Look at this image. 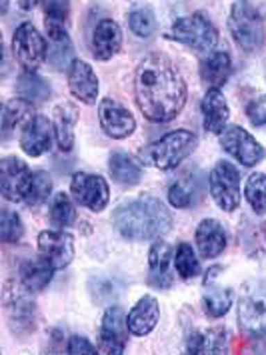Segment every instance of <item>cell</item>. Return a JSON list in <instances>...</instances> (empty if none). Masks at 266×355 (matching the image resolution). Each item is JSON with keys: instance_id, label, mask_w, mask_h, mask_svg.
<instances>
[{"instance_id": "6da1fadb", "label": "cell", "mask_w": 266, "mask_h": 355, "mask_svg": "<svg viewBox=\"0 0 266 355\" xmlns=\"http://www.w3.org/2000/svg\"><path fill=\"white\" fill-rule=\"evenodd\" d=\"M134 94L140 112L150 122H170L186 104V82L176 64L165 54H149L136 68Z\"/></svg>"}, {"instance_id": "7a4b0ae2", "label": "cell", "mask_w": 266, "mask_h": 355, "mask_svg": "<svg viewBox=\"0 0 266 355\" xmlns=\"http://www.w3.org/2000/svg\"><path fill=\"white\" fill-rule=\"evenodd\" d=\"M113 222L120 236L144 242L165 236L172 227V216L160 200L147 196L117 208L113 214Z\"/></svg>"}, {"instance_id": "3957f363", "label": "cell", "mask_w": 266, "mask_h": 355, "mask_svg": "<svg viewBox=\"0 0 266 355\" xmlns=\"http://www.w3.org/2000/svg\"><path fill=\"white\" fill-rule=\"evenodd\" d=\"M197 144H199V138L194 132H188V130L168 132L160 140L140 148L138 160L144 166L156 168V170H172L197 150Z\"/></svg>"}, {"instance_id": "277c9868", "label": "cell", "mask_w": 266, "mask_h": 355, "mask_svg": "<svg viewBox=\"0 0 266 355\" xmlns=\"http://www.w3.org/2000/svg\"><path fill=\"white\" fill-rule=\"evenodd\" d=\"M228 31L234 42L244 52H258L265 46V18L250 0H234L228 17Z\"/></svg>"}, {"instance_id": "5b68a950", "label": "cell", "mask_w": 266, "mask_h": 355, "mask_svg": "<svg viewBox=\"0 0 266 355\" xmlns=\"http://www.w3.org/2000/svg\"><path fill=\"white\" fill-rule=\"evenodd\" d=\"M168 36L172 40L184 44V46H188V49L199 50V52H206V50L210 52L218 42L217 26L202 12H194L190 17L178 18L172 24V31Z\"/></svg>"}, {"instance_id": "8992f818", "label": "cell", "mask_w": 266, "mask_h": 355, "mask_svg": "<svg viewBox=\"0 0 266 355\" xmlns=\"http://www.w3.org/2000/svg\"><path fill=\"white\" fill-rule=\"evenodd\" d=\"M15 60L26 72H36L49 58V44L44 36L34 28L33 22H22L13 36Z\"/></svg>"}, {"instance_id": "52a82bcc", "label": "cell", "mask_w": 266, "mask_h": 355, "mask_svg": "<svg viewBox=\"0 0 266 355\" xmlns=\"http://www.w3.org/2000/svg\"><path fill=\"white\" fill-rule=\"evenodd\" d=\"M210 196L215 198L218 208L234 211L240 208V176L231 162H218L208 176Z\"/></svg>"}, {"instance_id": "ba28073f", "label": "cell", "mask_w": 266, "mask_h": 355, "mask_svg": "<svg viewBox=\"0 0 266 355\" xmlns=\"http://www.w3.org/2000/svg\"><path fill=\"white\" fill-rule=\"evenodd\" d=\"M128 320L122 311V307L110 306L100 323L99 331V349L100 354L120 355L124 354L128 343Z\"/></svg>"}, {"instance_id": "9c48e42d", "label": "cell", "mask_w": 266, "mask_h": 355, "mask_svg": "<svg viewBox=\"0 0 266 355\" xmlns=\"http://www.w3.org/2000/svg\"><path fill=\"white\" fill-rule=\"evenodd\" d=\"M70 192L76 198V202L92 211H102L108 206L110 188L108 182L97 174L78 172L70 180Z\"/></svg>"}, {"instance_id": "30bf717a", "label": "cell", "mask_w": 266, "mask_h": 355, "mask_svg": "<svg viewBox=\"0 0 266 355\" xmlns=\"http://www.w3.org/2000/svg\"><path fill=\"white\" fill-rule=\"evenodd\" d=\"M218 136H220V146L224 148V152H228L242 166H249L250 168V166H256L258 162L265 160V148L258 144L256 138H252L244 128L228 126V128H224V132H220Z\"/></svg>"}, {"instance_id": "8fae6325", "label": "cell", "mask_w": 266, "mask_h": 355, "mask_svg": "<svg viewBox=\"0 0 266 355\" xmlns=\"http://www.w3.org/2000/svg\"><path fill=\"white\" fill-rule=\"evenodd\" d=\"M26 288H8L4 295L8 325L15 334H31L36 327V306L28 297Z\"/></svg>"}, {"instance_id": "7c38bea8", "label": "cell", "mask_w": 266, "mask_h": 355, "mask_svg": "<svg viewBox=\"0 0 266 355\" xmlns=\"http://www.w3.org/2000/svg\"><path fill=\"white\" fill-rule=\"evenodd\" d=\"M31 180H33V172L24 160L8 156L0 162V186H2V196L8 202H22L26 198Z\"/></svg>"}, {"instance_id": "4fadbf2b", "label": "cell", "mask_w": 266, "mask_h": 355, "mask_svg": "<svg viewBox=\"0 0 266 355\" xmlns=\"http://www.w3.org/2000/svg\"><path fill=\"white\" fill-rule=\"evenodd\" d=\"M99 118L104 134L108 138H113V140L128 138L136 128V120H134L133 114L128 112V108H124L115 98L100 100Z\"/></svg>"}, {"instance_id": "5bb4252c", "label": "cell", "mask_w": 266, "mask_h": 355, "mask_svg": "<svg viewBox=\"0 0 266 355\" xmlns=\"http://www.w3.org/2000/svg\"><path fill=\"white\" fill-rule=\"evenodd\" d=\"M238 323L250 336L266 334V288H254L240 297Z\"/></svg>"}, {"instance_id": "9a60e30c", "label": "cell", "mask_w": 266, "mask_h": 355, "mask_svg": "<svg viewBox=\"0 0 266 355\" xmlns=\"http://www.w3.org/2000/svg\"><path fill=\"white\" fill-rule=\"evenodd\" d=\"M54 138H56L54 124L50 122L47 116L36 114L33 120L22 128L18 142H20V148L24 150V154L38 158V156H42V154L52 150Z\"/></svg>"}, {"instance_id": "2e32d148", "label": "cell", "mask_w": 266, "mask_h": 355, "mask_svg": "<svg viewBox=\"0 0 266 355\" xmlns=\"http://www.w3.org/2000/svg\"><path fill=\"white\" fill-rule=\"evenodd\" d=\"M38 252L56 270H60V268H67L74 258V240L60 227L47 230V232H40L38 236Z\"/></svg>"}, {"instance_id": "e0dca14e", "label": "cell", "mask_w": 266, "mask_h": 355, "mask_svg": "<svg viewBox=\"0 0 266 355\" xmlns=\"http://www.w3.org/2000/svg\"><path fill=\"white\" fill-rule=\"evenodd\" d=\"M90 46H92V56L100 62H106V60L115 58L122 49V31H120V26L110 18H102L92 31Z\"/></svg>"}, {"instance_id": "ac0fdd59", "label": "cell", "mask_w": 266, "mask_h": 355, "mask_svg": "<svg viewBox=\"0 0 266 355\" xmlns=\"http://www.w3.org/2000/svg\"><path fill=\"white\" fill-rule=\"evenodd\" d=\"M68 88L72 96L78 98L83 104H97L99 98V78L92 66L86 64L84 60H74L68 68Z\"/></svg>"}, {"instance_id": "d6986e66", "label": "cell", "mask_w": 266, "mask_h": 355, "mask_svg": "<svg viewBox=\"0 0 266 355\" xmlns=\"http://www.w3.org/2000/svg\"><path fill=\"white\" fill-rule=\"evenodd\" d=\"M200 110L204 118V128L210 134H220L224 132L228 120H231V108L226 98L222 96L220 88H208L200 102Z\"/></svg>"}, {"instance_id": "ffe728a7", "label": "cell", "mask_w": 266, "mask_h": 355, "mask_svg": "<svg viewBox=\"0 0 266 355\" xmlns=\"http://www.w3.org/2000/svg\"><path fill=\"white\" fill-rule=\"evenodd\" d=\"M194 240L199 245L200 256H204L206 259L218 258L226 250V243H228L222 224L218 220H213V218L200 222L199 227H197V234H194Z\"/></svg>"}, {"instance_id": "44dd1931", "label": "cell", "mask_w": 266, "mask_h": 355, "mask_svg": "<svg viewBox=\"0 0 266 355\" xmlns=\"http://www.w3.org/2000/svg\"><path fill=\"white\" fill-rule=\"evenodd\" d=\"M126 320H128V329L133 336H138V338L149 336L160 320V306L156 297L144 295L142 300H138V304L128 311Z\"/></svg>"}, {"instance_id": "7402d4cb", "label": "cell", "mask_w": 266, "mask_h": 355, "mask_svg": "<svg viewBox=\"0 0 266 355\" xmlns=\"http://www.w3.org/2000/svg\"><path fill=\"white\" fill-rule=\"evenodd\" d=\"M228 331L224 327H210L204 331H192L186 339V354H226Z\"/></svg>"}, {"instance_id": "603a6c76", "label": "cell", "mask_w": 266, "mask_h": 355, "mask_svg": "<svg viewBox=\"0 0 266 355\" xmlns=\"http://www.w3.org/2000/svg\"><path fill=\"white\" fill-rule=\"evenodd\" d=\"M78 108L72 102H63L54 108V134H56V144L60 146L63 152H70L74 146V128L78 122Z\"/></svg>"}, {"instance_id": "cb8c5ba5", "label": "cell", "mask_w": 266, "mask_h": 355, "mask_svg": "<svg viewBox=\"0 0 266 355\" xmlns=\"http://www.w3.org/2000/svg\"><path fill=\"white\" fill-rule=\"evenodd\" d=\"M170 256H172V250L167 242L158 240L152 243L149 252V282L156 290H167L172 284V275L168 272Z\"/></svg>"}, {"instance_id": "d4e9b609", "label": "cell", "mask_w": 266, "mask_h": 355, "mask_svg": "<svg viewBox=\"0 0 266 355\" xmlns=\"http://www.w3.org/2000/svg\"><path fill=\"white\" fill-rule=\"evenodd\" d=\"M231 74H233V60H231V54L224 50L213 52L200 64V78L208 88L224 86L231 78Z\"/></svg>"}, {"instance_id": "484cf974", "label": "cell", "mask_w": 266, "mask_h": 355, "mask_svg": "<svg viewBox=\"0 0 266 355\" xmlns=\"http://www.w3.org/2000/svg\"><path fill=\"white\" fill-rule=\"evenodd\" d=\"M34 116H36V110H34L33 102L20 96L6 102L4 112H2V138L8 140L15 130L24 128Z\"/></svg>"}, {"instance_id": "4316f807", "label": "cell", "mask_w": 266, "mask_h": 355, "mask_svg": "<svg viewBox=\"0 0 266 355\" xmlns=\"http://www.w3.org/2000/svg\"><path fill=\"white\" fill-rule=\"evenodd\" d=\"M54 270L56 268L42 256L38 259H28L20 266V284L28 291L44 290L54 275Z\"/></svg>"}, {"instance_id": "83f0119b", "label": "cell", "mask_w": 266, "mask_h": 355, "mask_svg": "<svg viewBox=\"0 0 266 355\" xmlns=\"http://www.w3.org/2000/svg\"><path fill=\"white\" fill-rule=\"evenodd\" d=\"M108 170L115 178V182L122 186H136L142 180V170L136 162L122 152H115L108 160Z\"/></svg>"}, {"instance_id": "f1b7e54d", "label": "cell", "mask_w": 266, "mask_h": 355, "mask_svg": "<svg viewBox=\"0 0 266 355\" xmlns=\"http://www.w3.org/2000/svg\"><path fill=\"white\" fill-rule=\"evenodd\" d=\"M15 88H17L18 96L33 102V104L49 100L50 92H52L50 84L42 76H38L36 72H26V70L18 76Z\"/></svg>"}, {"instance_id": "f546056e", "label": "cell", "mask_w": 266, "mask_h": 355, "mask_svg": "<svg viewBox=\"0 0 266 355\" xmlns=\"http://www.w3.org/2000/svg\"><path fill=\"white\" fill-rule=\"evenodd\" d=\"M206 291L202 295V306L208 318H222L224 313H228V309L233 306V291L228 288H220L213 286V282H206Z\"/></svg>"}, {"instance_id": "4dcf8cb0", "label": "cell", "mask_w": 266, "mask_h": 355, "mask_svg": "<svg viewBox=\"0 0 266 355\" xmlns=\"http://www.w3.org/2000/svg\"><path fill=\"white\" fill-rule=\"evenodd\" d=\"M197 190H199V180L194 176H188L184 174L181 180H176L170 190H168V202L174 206V208H188L192 202H194V196H197Z\"/></svg>"}, {"instance_id": "1f68e13d", "label": "cell", "mask_w": 266, "mask_h": 355, "mask_svg": "<svg viewBox=\"0 0 266 355\" xmlns=\"http://www.w3.org/2000/svg\"><path fill=\"white\" fill-rule=\"evenodd\" d=\"M74 220H76V210H74L72 200L65 192L54 196V200L50 204V222H52V226L65 230V227L72 226Z\"/></svg>"}, {"instance_id": "d6a6232c", "label": "cell", "mask_w": 266, "mask_h": 355, "mask_svg": "<svg viewBox=\"0 0 266 355\" xmlns=\"http://www.w3.org/2000/svg\"><path fill=\"white\" fill-rule=\"evenodd\" d=\"M244 194L252 211L256 216H263L266 211V174H260V172L250 174L244 186Z\"/></svg>"}, {"instance_id": "836d02e7", "label": "cell", "mask_w": 266, "mask_h": 355, "mask_svg": "<svg viewBox=\"0 0 266 355\" xmlns=\"http://www.w3.org/2000/svg\"><path fill=\"white\" fill-rule=\"evenodd\" d=\"M50 194H52V178H50L49 172H44V170L33 172V180H31V186H28L24 202L31 208H36V206L44 204Z\"/></svg>"}, {"instance_id": "e575fe53", "label": "cell", "mask_w": 266, "mask_h": 355, "mask_svg": "<svg viewBox=\"0 0 266 355\" xmlns=\"http://www.w3.org/2000/svg\"><path fill=\"white\" fill-rule=\"evenodd\" d=\"M44 8V28H68L70 18V0H40Z\"/></svg>"}, {"instance_id": "d590c367", "label": "cell", "mask_w": 266, "mask_h": 355, "mask_svg": "<svg viewBox=\"0 0 266 355\" xmlns=\"http://www.w3.org/2000/svg\"><path fill=\"white\" fill-rule=\"evenodd\" d=\"M128 26L138 38H150L156 33V17L150 6H140L134 8L128 15Z\"/></svg>"}, {"instance_id": "8d00e7d4", "label": "cell", "mask_w": 266, "mask_h": 355, "mask_svg": "<svg viewBox=\"0 0 266 355\" xmlns=\"http://www.w3.org/2000/svg\"><path fill=\"white\" fill-rule=\"evenodd\" d=\"M174 268L178 275L183 279H190V277H197L200 274V261L192 250V245L188 243H181L176 248V254H174Z\"/></svg>"}, {"instance_id": "74e56055", "label": "cell", "mask_w": 266, "mask_h": 355, "mask_svg": "<svg viewBox=\"0 0 266 355\" xmlns=\"http://www.w3.org/2000/svg\"><path fill=\"white\" fill-rule=\"evenodd\" d=\"M52 46L49 49V64L52 70L56 72H63L65 68L72 66V42H70V36L63 38V40H50Z\"/></svg>"}, {"instance_id": "f35d334b", "label": "cell", "mask_w": 266, "mask_h": 355, "mask_svg": "<svg viewBox=\"0 0 266 355\" xmlns=\"http://www.w3.org/2000/svg\"><path fill=\"white\" fill-rule=\"evenodd\" d=\"M0 236L6 243H17L24 236V226L17 211L2 210L0 216Z\"/></svg>"}, {"instance_id": "ab89813d", "label": "cell", "mask_w": 266, "mask_h": 355, "mask_svg": "<svg viewBox=\"0 0 266 355\" xmlns=\"http://www.w3.org/2000/svg\"><path fill=\"white\" fill-rule=\"evenodd\" d=\"M90 295L97 302V306H104L117 297V291H115V286L106 279H92L90 282Z\"/></svg>"}, {"instance_id": "60d3db41", "label": "cell", "mask_w": 266, "mask_h": 355, "mask_svg": "<svg viewBox=\"0 0 266 355\" xmlns=\"http://www.w3.org/2000/svg\"><path fill=\"white\" fill-rule=\"evenodd\" d=\"M247 116H249L250 124L260 128V126H266V94L263 96L254 98L247 108Z\"/></svg>"}, {"instance_id": "b9f144b4", "label": "cell", "mask_w": 266, "mask_h": 355, "mask_svg": "<svg viewBox=\"0 0 266 355\" xmlns=\"http://www.w3.org/2000/svg\"><path fill=\"white\" fill-rule=\"evenodd\" d=\"M67 354L70 355H94L100 354L99 347H94L90 341L86 338H81V336H72L68 339L67 345Z\"/></svg>"}, {"instance_id": "7bdbcfd3", "label": "cell", "mask_w": 266, "mask_h": 355, "mask_svg": "<svg viewBox=\"0 0 266 355\" xmlns=\"http://www.w3.org/2000/svg\"><path fill=\"white\" fill-rule=\"evenodd\" d=\"M38 2H40V0H18V4H20L22 10H33Z\"/></svg>"}, {"instance_id": "ee69618b", "label": "cell", "mask_w": 266, "mask_h": 355, "mask_svg": "<svg viewBox=\"0 0 266 355\" xmlns=\"http://www.w3.org/2000/svg\"><path fill=\"white\" fill-rule=\"evenodd\" d=\"M8 12V0H2V15Z\"/></svg>"}, {"instance_id": "f6af8a7d", "label": "cell", "mask_w": 266, "mask_h": 355, "mask_svg": "<svg viewBox=\"0 0 266 355\" xmlns=\"http://www.w3.org/2000/svg\"><path fill=\"white\" fill-rule=\"evenodd\" d=\"M263 232H265V240H266V224H265V227H263Z\"/></svg>"}]
</instances>
